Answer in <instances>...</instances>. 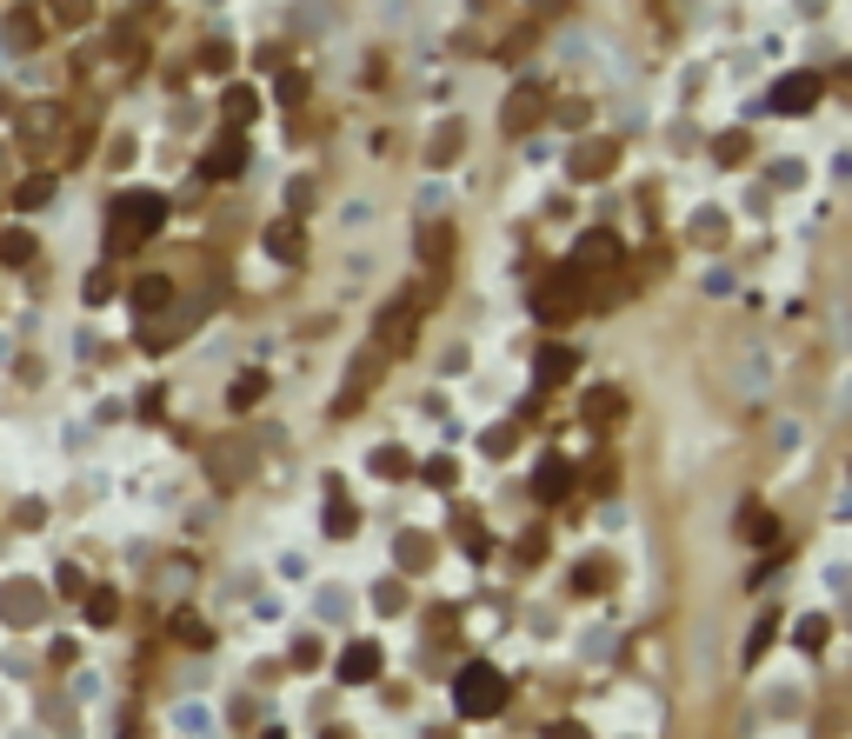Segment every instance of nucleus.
Segmentation results:
<instances>
[{"label": "nucleus", "mask_w": 852, "mask_h": 739, "mask_svg": "<svg viewBox=\"0 0 852 739\" xmlns=\"http://www.w3.org/2000/svg\"><path fill=\"white\" fill-rule=\"evenodd\" d=\"M166 220V194H114L107 207V254H134Z\"/></svg>", "instance_id": "1"}, {"label": "nucleus", "mask_w": 852, "mask_h": 739, "mask_svg": "<svg viewBox=\"0 0 852 739\" xmlns=\"http://www.w3.org/2000/svg\"><path fill=\"white\" fill-rule=\"evenodd\" d=\"M140 60H147V41H140V27H114L107 41H94L88 54H80V73H94L101 88H127V80L140 73Z\"/></svg>", "instance_id": "2"}, {"label": "nucleus", "mask_w": 852, "mask_h": 739, "mask_svg": "<svg viewBox=\"0 0 852 739\" xmlns=\"http://www.w3.org/2000/svg\"><path fill=\"white\" fill-rule=\"evenodd\" d=\"M434 300H440V274L426 280V287H406V293H400V300L373 320V347H380V354H406V347H413V334H419V313L434 307Z\"/></svg>", "instance_id": "3"}, {"label": "nucleus", "mask_w": 852, "mask_h": 739, "mask_svg": "<svg viewBox=\"0 0 852 739\" xmlns=\"http://www.w3.org/2000/svg\"><path fill=\"white\" fill-rule=\"evenodd\" d=\"M453 713H460V719H499V713H506V673L486 667V660L460 667V673H453Z\"/></svg>", "instance_id": "4"}, {"label": "nucleus", "mask_w": 852, "mask_h": 739, "mask_svg": "<svg viewBox=\"0 0 852 739\" xmlns=\"http://www.w3.org/2000/svg\"><path fill=\"white\" fill-rule=\"evenodd\" d=\"M579 307H586V280H579L573 267H553V274L533 287V320H546V326H566Z\"/></svg>", "instance_id": "5"}, {"label": "nucleus", "mask_w": 852, "mask_h": 739, "mask_svg": "<svg viewBox=\"0 0 852 739\" xmlns=\"http://www.w3.org/2000/svg\"><path fill=\"white\" fill-rule=\"evenodd\" d=\"M253 460H261V440H253V434H227V440L207 447V480H214L220 493H233V486H246Z\"/></svg>", "instance_id": "6"}, {"label": "nucleus", "mask_w": 852, "mask_h": 739, "mask_svg": "<svg viewBox=\"0 0 852 739\" xmlns=\"http://www.w3.org/2000/svg\"><path fill=\"white\" fill-rule=\"evenodd\" d=\"M380 373H387V354H380V347H360V354H354V367H347V380H339L333 414H360V406H367V393L380 386Z\"/></svg>", "instance_id": "7"}, {"label": "nucleus", "mask_w": 852, "mask_h": 739, "mask_svg": "<svg viewBox=\"0 0 852 739\" xmlns=\"http://www.w3.org/2000/svg\"><path fill=\"white\" fill-rule=\"evenodd\" d=\"M200 300H174V307H166V313H153V320H140V347L147 354H160V347H174L181 334H194V326H200Z\"/></svg>", "instance_id": "8"}, {"label": "nucleus", "mask_w": 852, "mask_h": 739, "mask_svg": "<svg viewBox=\"0 0 852 739\" xmlns=\"http://www.w3.org/2000/svg\"><path fill=\"white\" fill-rule=\"evenodd\" d=\"M14 134H21V147H27V153H54V140L67 134V114H60L54 101H34V107H21V114H14Z\"/></svg>", "instance_id": "9"}, {"label": "nucleus", "mask_w": 852, "mask_h": 739, "mask_svg": "<svg viewBox=\"0 0 852 739\" xmlns=\"http://www.w3.org/2000/svg\"><path fill=\"white\" fill-rule=\"evenodd\" d=\"M0 620L8 626H41L47 620V587L41 580H0Z\"/></svg>", "instance_id": "10"}, {"label": "nucleus", "mask_w": 852, "mask_h": 739, "mask_svg": "<svg viewBox=\"0 0 852 739\" xmlns=\"http://www.w3.org/2000/svg\"><path fill=\"white\" fill-rule=\"evenodd\" d=\"M540 120H546V88H540V80H520V88L506 94V107H499V127L520 140V134H533Z\"/></svg>", "instance_id": "11"}, {"label": "nucleus", "mask_w": 852, "mask_h": 739, "mask_svg": "<svg viewBox=\"0 0 852 739\" xmlns=\"http://www.w3.org/2000/svg\"><path fill=\"white\" fill-rule=\"evenodd\" d=\"M579 280H592V274H613L620 267V233H607V227H592V233H579V246H573V261H566Z\"/></svg>", "instance_id": "12"}, {"label": "nucleus", "mask_w": 852, "mask_h": 739, "mask_svg": "<svg viewBox=\"0 0 852 739\" xmlns=\"http://www.w3.org/2000/svg\"><path fill=\"white\" fill-rule=\"evenodd\" d=\"M613 168H620V140H579L566 153V174L573 181H607Z\"/></svg>", "instance_id": "13"}, {"label": "nucleus", "mask_w": 852, "mask_h": 739, "mask_svg": "<svg viewBox=\"0 0 852 739\" xmlns=\"http://www.w3.org/2000/svg\"><path fill=\"white\" fill-rule=\"evenodd\" d=\"M819 88H826L819 73H786L780 88H773V114H806V107H819Z\"/></svg>", "instance_id": "14"}, {"label": "nucleus", "mask_w": 852, "mask_h": 739, "mask_svg": "<svg viewBox=\"0 0 852 739\" xmlns=\"http://www.w3.org/2000/svg\"><path fill=\"white\" fill-rule=\"evenodd\" d=\"M380 667H387V660H380V646H373V639H354L347 653H339V680H347V686H373Z\"/></svg>", "instance_id": "15"}, {"label": "nucleus", "mask_w": 852, "mask_h": 739, "mask_svg": "<svg viewBox=\"0 0 852 739\" xmlns=\"http://www.w3.org/2000/svg\"><path fill=\"white\" fill-rule=\"evenodd\" d=\"M127 300H134V313H140V320H153V313H166V307H174V280H166V274H140Z\"/></svg>", "instance_id": "16"}, {"label": "nucleus", "mask_w": 852, "mask_h": 739, "mask_svg": "<svg viewBox=\"0 0 852 739\" xmlns=\"http://www.w3.org/2000/svg\"><path fill=\"white\" fill-rule=\"evenodd\" d=\"M579 373V354L573 347H540V360H533V386H566Z\"/></svg>", "instance_id": "17"}, {"label": "nucleus", "mask_w": 852, "mask_h": 739, "mask_svg": "<svg viewBox=\"0 0 852 739\" xmlns=\"http://www.w3.org/2000/svg\"><path fill=\"white\" fill-rule=\"evenodd\" d=\"M41 27H47V21H41L34 8H14L8 21H0V41H8L14 54H34V47H41Z\"/></svg>", "instance_id": "18"}, {"label": "nucleus", "mask_w": 852, "mask_h": 739, "mask_svg": "<svg viewBox=\"0 0 852 739\" xmlns=\"http://www.w3.org/2000/svg\"><path fill=\"white\" fill-rule=\"evenodd\" d=\"M246 168V147H240V134H220L214 147H207V181H233Z\"/></svg>", "instance_id": "19"}, {"label": "nucleus", "mask_w": 852, "mask_h": 739, "mask_svg": "<svg viewBox=\"0 0 852 739\" xmlns=\"http://www.w3.org/2000/svg\"><path fill=\"white\" fill-rule=\"evenodd\" d=\"M460 147H467V127H460V120H440L434 140H426V168H453Z\"/></svg>", "instance_id": "20"}, {"label": "nucleus", "mask_w": 852, "mask_h": 739, "mask_svg": "<svg viewBox=\"0 0 852 739\" xmlns=\"http://www.w3.org/2000/svg\"><path fill=\"white\" fill-rule=\"evenodd\" d=\"M419 261L434 267V274H447V261H453V227H447V220L419 227Z\"/></svg>", "instance_id": "21"}, {"label": "nucleus", "mask_w": 852, "mask_h": 739, "mask_svg": "<svg viewBox=\"0 0 852 739\" xmlns=\"http://www.w3.org/2000/svg\"><path fill=\"white\" fill-rule=\"evenodd\" d=\"M41 21H54V27L80 34V27H94V0H47V8H41Z\"/></svg>", "instance_id": "22"}, {"label": "nucleus", "mask_w": 852, "mask_h": 739, "mask_svg": "<svg viewBox=\"0 0 852 739\" xmlns=\"http://www.w3.org/2000/svg\"><path fill=\"white\" fill-rule=\"evenodd\" d=\"M533 493H540L546 507H553V500H566V493H573V466H566V460H540V473H533Z\"/></svg>", "instance_id": "23"}, {"label": "nucleus", "mask_w": 852, "mask_h": 739, "mask_svg": "<svg viewBox=\"0 0 852 739\" xmlns=\"http://www.w3.org/2000/svg\"><path fill=\"white\" fill-rule=\"evenodd\" d=\"M620 414H626V393H620V386H592V393H586V420H592V427H613Z\"/></svg>", "instance_id": "24"}, {"label": "nucleus", "mask_w": 852, "mask_h": 739, "mask_svg": "<svg viewBox=\"0 0 852 739\" xmlns=\"http://www.w3.org/2000/svg\"><path fill=\"white\" fill-rule=\"evenodd\" d=\"M393 559H400V573H426V566H434V540H426V533H400Z\"/></svg>", "instance_id": "25"}, {"label": "nucleus", "mask_w": 852, "mask_h": 739, "mask_svg": "<svg viewBox=\"0 0 852 739\" xmlns=\"http://www.w3.org/2000/svg\"><path fill=\"white\" fill-rule=\"evenodd\" d=\"M267 254H274V261H287V267L307 254V240H300V227H293V220H274V227H267Z\"/></svg>", "instance_id": "26"}, {"label": "nucleus", "mask_w": 852, "mask_h": 739, "mask_svg": "<svg viewBox=\"0 0 852 739\" xmlns=\"http://www.w3.org/2000/svg\"><path fill=\"white\" fill-rule=\"evenodd\" d=\"M253 114H261V94H253V88H227V94H220V120H227V127H246Z\"/></svg>", "instance_id": "27"}, {"label": "nucleus", "mask_w": 852, "mask_h": 739, "mask_svg": "<svg viewBox=\"0 0 852 739\" xmlns=\"http://www.w3.org/2000/svg\"><path fill=\"white\" fill-rule=\"evenodd\" d=\"M194 587V559H166V573H153V593H166V600H181Z\"/></svg>", "instance_id": "28"}, {"label": "nucleus", "mask_w": 852, "mask_h": 739, "mask_svg": "<svg viewBox=\"0 0 852 739\" xmlns=\"http://www.w3.org/2000/svg\"><path fill=\"white\" fill-rule=\"evenodd\" d=\"M34 246H41V240H34L27 227H8V233H0V261H8V267H27Z\"/></svg>", "instance_id": "29"}, {"label": "nucleus", "mask_w": 852, "mask_h": 739, "mask_svg": "<svg viewBox=\"0 0 852 739\" xmlns=\"http://www.w3.org/2000/svg\"><path fill=\"white\" fill-rule=\"evenodd\" d=\"M47 200H54V174H34V181L14 187V207H21V213H41Z\"/></svg>", "instance_id": "30"}, {"label": "nucleus", "mask_w": 852, "mask_h": 739, "mask_svg": "<svg viewBox=\"0 0 852 739\" xmlns=\"http://www.w3.org/2000/svg\"><path fill=\"white\" fill-rule=\"evenodd\" d=\"M227 400L240 406V414H246V406H261V400H267V373H240V380L227 386Z\"/></svg>", "instance_id": "31"}, {"label": "nucleus", "mask_w": 852, "mask_h": 739, "mask_svg": "<svg viewBox=\"0 0 852 739\" xmlns=\"http://www.w3.org/2000/svg\"><path fill=\"white\" fill-rule=\"evenodd\" d=\"M746 153H752V134H739V127L713 140V160H719V168H739V160H746Z\"/></svg>", "instance_id": "32"}, {"label": "nucleus", "mask_w": 852, "mask_h": 739, "mask_svg": "<svg viewBox=\"0 0 852 739\" xmlns=\"http://www.w3.org/2000/svg\"><path fill=\"white\" fill-rule=\"evenodd\" d=\"M354 527H360V513H354V500H339V493H333V500H326V533H333V540H347Z\"/></svg>", "instance_id": "33"}, {"label": "nucleus", "mask_w": 852, "mask_h": 739, "mask_svg": "<svg viewBox=\"0 0 852 739\" xmlns=\"http://www.w3.org/2000/svg\"><path fill=\"white\" fill-rule=\"evenodd\" d=\"M174 639H187V646H214V626H207L200 613L181 607V613H174Z\"/></svg>", "instance_id": "34"}, {"label": "nucleus", "mask_w": 852, "mask_h": 739, "mask_svg": "<svg viewBox=\"0 0 852 739\" xmlns=\"http://www.w3.org/2000/svg\"><path fill=\"white\" fill-rule=\"evenodd\" d=\"M453 533H460V546H467L473 559H486V527H480L473 513H460V520H453Z\"/></svg>", "instance_id": "35"}, {"label": "nucleus", "mask_w": 852, "mask_h": 739, "mask_svg": "<svg viewBox=\"0 0 852 739\" xmlns=\"http://www.w3.org/2000/svg\"><path fill=\"white\" fill-rule=\"evenodd\" d=\"M739 527H752V540H759V546H780V520H773V513L746 507V520H739Z\"/></svg>", "instance_id": "36"}, {"label": "nucleus", "mask_w": 852, "mask_h": 739, "mask_svg": "<svg viewBox=\"0 0 852 739\" xmlns=\"http://www.w3.org/2000/svg\"><path fill=\"white\" fill-rule=\"evenodd\" d=\"M88 620H94V626H114V620H120V600H114L107 587H101V593H88Z\"/></svg>", "instance_id": "37"}, {"label": "nucleus", "mask_w": 852, "mask_h": 739, "mask_svg": "<svg viewBox=\"0 0 852 739\" xmlns=\"http://www.w3.org/2000/svg\"><path fill=\"white\" fill-rule=\"evenodd\" d=\"M200 67H207V73H227V67H233V47H227V41H207V47H200Z\"/></svg>", "instance_id": "38"}, {"label": "nucleus", "mask_w": 852, "mask_h": 739, "mask_svg": "<svg viewBox=\"0 0 852 739\" xmlns=\"http://www.w3.org/2000/svg\"><path fill=\"white\" fill-rule=\"evenodd\" d=\"M373 607H380V613H400V607H406V587H400V580H380V587H373Z\"/></svg>", "instance_id": "39"}, {"label": "nucleus", "mask_w": 852, "mask_h": 739, "mask_svg": "<svg viewBox=\"0 0 852 739\" xmlns=\"http://www.w3.org/2000/svg\"><path fill=\"white\" fill-rule=\"evenodd\" d=\"M693 233H700L706 246H719V240H726V213H700V220H693Z\"/></svg>", "instance_id": "40"}, {"label": "nucleus", "mask_w": 852, "mask_h": 739, "mask_svg": "<svg viewBox=\"0 0 852 739\" xmlns=\"http://www.w3.org/2000/svg\"><path fill=\"white\" fill-rule=\"evenodd\" d=\"M373 473L400 480V473H406V453H400V447H380V453H373Z\"/></svg>", "instance_id": "41"}, {"label": "nucleus", "mask_w": 852, "mask_h": 739, "mask_svg": "<svg viewBox=\"0 0 852 739\" xmlns=\"http://www.w3.org/2000/svg\"><path fill=\"white\" fill-rule=\"evenodd\" d=\"M274 94H280L287 107H300V101H307V73H280V88H274Z\"/></svg>", "instance_id": "42"}, {"label": "nucleus", "mask_w": 852, "mask_h": 739, "mask_svg": "<svg viewBox=\"0 0 852 739\" xmlns=\"http://www.w3.org/2000/svg\"><path fill=\"white\" fill-rule=\"evenodd\" d=\"M107 293H114V274H107V267H94V274H88V307H101Z\"/></svg>", "instance_id": "43"}, {"label": "nucleus", "mask_w": 852, "mask_h": 739, "mask_svg": "<svg viewBox=\"0 0 852 739\" xmlns=\"http://www.w3.org/2000/svg\"><path fill=\"white\" fill-rule=\"evenodd\" d=\"M287 207H293V213H307V207H313V181H307V174L287 187Z\"/></svg>", "instance_id": "44"}, {"label": "nucleus", "mask_w": 852, "mask_h": 739, "mask_svg": "<svg viewBox=\"0 0 852 739\" xmlns=\"http://www.w3.org/2000/svg\"><path fill=\"white\" fill-rule=\"evenodd\" d=\"M520 559L540 566V559H546V533H520Z\"/></svg>", "instance_id": "45"}, {"label": "nucleus", "mask_w": 852, "mask_h": 739, "mask_svg": "<svg viewBox=\"0 0 852 739\" xmlns=\"http://www.w3.org/2000/svg\"><path fill=\"white\" fill-rule=\"evenodd\" d=\"M826 633H832V626H826L819 613H813V620H799V646H826Z\"/></svg>", "instance_id": "46"}, {"label": "nucleus", "mask_w": 852, "mask_h": 739, "mask_svg": "<svg viewBox=\"0 0 852 739\" xmlns=\"http://www.w3.org/2000/svg\"><path fill=\"white\" fill-rule=\"evenodd\" d=\"M426 480H434V486H453L460 466H453V460H426Z\"/></svg>", "instance_id": "47"}, {"label": "nucleus", "mask_w": 852, "mask_h": 739, "mask_svg": "<svg viewBox=\"0 0 852 739\" xmlns=\"http://www.w3.org/2000/svg\"><path fill=\"white\" fill-rule=\"evenodd\" d=\"M765 639H773V613H765V620L752 626V639H746V660H759V646H765Z\"/></svg>", "instance_id": "48"}, {"label": "nucleus", "mask_w": 852, "mask_h": 739, "mask_svg": "<svg viewBox=\"0 0 852 739\" xmlns=\"http://www.w3.org/2000/svg\"><path fill=\"white\" fill-rule=\"evenodd\" d=\"M546 739H592V732H586L579 719H553V726H546Z\"/></svg>", "instance_id": "49"}, {"label": "nucleus", "mask_w": 852, "mask_h": 739, "mask_svg": "<svg viewBox=\"0 0 852 739\" xmlns=\"http://www.w3.org/2000/svg\"><path fill=\"white\" fill-rule=\"evenodd\" d=\"M514 440H520L514 427H493V434H486V453H514Z\"/></svg>", "instance_id": "50"}, {"label": "nucleus", "mask_w": 852, "mask_h": 739, "mask_svg": "<svg viewBox=\"0 0 852 739\" xmlns=\"http://www.w3.org/2000/svg\"><path fill=\"white\" fill-rule=\"evenodd\" d=\"M160 406H166V393H160V386H147V393H140V420H160Z\"/></svg>", "instance_id": "51"}, {"label": "nucleus", "mask_w": 852, "mask_h": 739, "mask_svg": "<svg viewBox=\"0 0 852 739\" xmlns=\"http://www.w3.org/2000/svg\"><path fill=\"white\" fill-rule=\"evenodd\" d=\"M560 120H566V127H586V120H592V107H586V101H566V107H560Z\"/></svg>", "instance_id": "52"}, {"label": "nucleus", "mask_w": 852, "mask_h": 739, "mask_svg": "<svg viewBox=\"0 0 852 739\" xmlns=\"http://www.w3.org/2000/svg\"><path fill=\"white\" fill-rule=\"evenodd\" d=\"M320 600H326V620H347V593H339V587H326Z\"/></svg>", "instance_id": "53"}, {"label": "nucleus", "mask_w": 852, "mask_h": 739, "mask_svg": "<svg viewBox=\"0 0 852 739\" xmlns=\"http://www.w3.org/2000/svg\"><path fill=\"white\" fill-rule=\"evenodd\" d=\"M293 667H320V639H300V646H293Z\"/></svg>", "instance_id": "54"}, {"label": "nucleus", "mask_w": 852, "mask_h": 739, "mask_svg": "<svg viewBox=\"0 0 852 739\" xmlns=\"http://www.w3.org/2000/svg\"><path fill=\"white\" fill-rule=\"evenodd\" d=\"M553 14H566V0H533V21H553Z\"/></svg>", "instance_id": "55"}]
</instances>
